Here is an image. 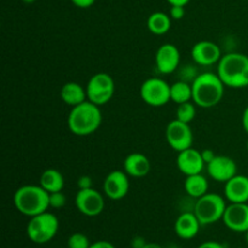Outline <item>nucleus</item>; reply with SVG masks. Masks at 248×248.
I'll return each mask as SVG.
<instances>
[{"mask_svg": "<svg viewBox=\"0 0 248 248\" xmlns=\"http://www.w3.org/2000/svg\"><path fill=\"white\" fill-rule=\"evenodd\" d=\"M143 248H164V247L159 244H155V242H147V245H145Z\"/></svg>", "mask_w": 248, "mask_h": 248, "instance_id": "obj_37", "label": "nucleus"}, {"mask_svg": "<svg viewBox=\"0 0 248 248\" xmlns=\"http://www.w3.org/2000/svg\"><path fill=\"white\" fill-rule=\"evenodd\" d=\"M14 203L19 213L34 217L48 210L50 194L41 186H23L15 193Z\"/></svg>", "mask_w": 248, "mask_h": 248, "instance_id": "obj_3", "label": "nucleus"}, {"mask_svg": "<svg viewBox=\"0 0 248 248\" xmlns=\"http://www.w3.org/2000/svg\"><path fill=\"white\" fill-rule=\"evenodd\" d=\"M101 124V109L90 101L73 107L68 115V127L77 136L92 135L98 130Z\"/></svg>", "mask_w": 248, "mask_h": 248, "instance_id": "obj_4", "label": "nucleus"}, {"mask_svg": "<svg viewBox=\"0 0 248 248\" xmlns=\"http://www.w3.org/2000/svg\"><path fill=\"white\" fill-rule=\"evenodd\" d=\"M223 222L232 232H246L248 230V203L230 202L223 216Z\"/></svg>", "mask_w": 248, "mask_h": 248, "instance_id": "obj_12", "label": "nucleus"}, {"mask_svg": "<svg viewBox=\"0 0 248 248\" xmlns=\"http://www.w3.org/2000/svg\"><path fill=\"white\" fill-rule=\"evenodd\" d=\"M140 97L152 107H162L171 101V85L161 78H149L140 86Z\"/></svg>", "mask_w": 248, "mask_h": 248, "instance_id": "obj_8", "label": "nucleus"}, {"mask_svg": "<svg viewBox=\"0 0 248 248\" xmlns=\"http://www.w3.org/2000/svg\"><path fill=\"white\" fill-rule=\"evenodd\" d=\"M104 198L96 189H79L75 195V206L80 213L87 217L99 216L104 210Z\"/></svg>", "mask_w": 248, "mask_h": 248, "instance_id": "obj_10", "label": "nucleus"}, {"mask_svg": "<svg viewBox=\"0 0 248 248\" xmlns=\"http://www.w3.org/2000/svg\"><path fill=\"white\" fill-rule=\"evenodd\" d=\"M186 6H181V5H173L171 6V10H170V16H171L172 19H176V21H179L184 17L186 15Z\"/></svg>", "mask_w": 248, "mask_h": 248, "instance_id": "obj_28", "label": "nucleus"}, {"mask_svg": "<svg viewBox=\"0 0 248 248\" xmlns=\"http://www.w3.org/2000/svg\"><path fill=\"white\" fill-rule=\"evenodd\" d=\"M78 186L79 189H90L92 188V179L90 176H81L78 179Z\"/></svg>", "mask_w": 248, "mask_h": 248, "instance_id": "obj_29", "label": "nucleus"}, {"mask_svg": "<svg viewBox=\"0 0 248 248\" xmlns=\"http://www.w3.org/2000/svg\"><path fill=\"white\" fill-rule=\"evenodd\" d=\"M190 99H193L191 82L179 80L171 85V101L177 104H182L186 102H190Z\"/></svg>", "mask_w": 248, "mask_h": 248, "instance_id": "obj_24", "label": "nucleus"}, {"mask_svg": "<svg viewBox=\"0 0 248 248\" xmlns=\"http://www.w3.org/2000/svg\"><path fill=\"white\" fill-rule=\"evenodd\" d=\"M193 101L201 108H212L222 101L224 96V82L215 73L199 74L191 82Z\"/></svg>", "mask_w": 248, "mask_h": 248, "instance_id": "obj_1", "label": "nucleus"}, {"mask_svg": "<svg viewBox=\"0 0 248 248\" xmlns=\"http://www.w3.org/2000/svg\"><path fill=\"white\" fill-rule=\"evenodd\" d=\"M61 98H62V101L65 104H68V106H70L73 108V107L87 101L86 89H84L78 82H67L61 89Z\"/></svg>", "mask_w": 248, "mask_h": 248, "instance_id": "obj_20", "label": "nucleus"}, {"mask_svg": "<svg viewBox=\"0 0 248 248\" xmlns=\"http://www.w3.org/2000/svg\"><path fill=\"white\" fill-rule=\"evenodd\" d=\"M124 171L131 177L142 178L150 171V161L142 153H132L124 161Z\"/></svg>", "mask_w": 248, "mask_h": 248, "instance_id": "obj_19", "label": "nucleus"}, {"mask_svg": "<svg viewBox=\"0 0 248 248\" xmlns=\"http://www.w3.org/2000/svg\"><path fill=\"white\" fill-rule=\"evenodd\" d=\"M236 248H239V247H236Z\"/></svg>", "mask_w": 248, "mask_h": 248, "instance_id": "obj_42", "label": "nucleus"}, {"mask_svg": "<svg viewBox=\"0 0 248 248\" xmlns=\"http://www.w3.org/2000/svg\"><path fill=\"white\" fill-rule=\"evenodd\" d=\"M224 194L232 203L248 202V177L236 174L224 183Z\"/></svg>", "mask_w": 248, "mask_h": 248, "instance_id": "obj_18", "label": "nucleus"}, {"mask_svg": "<svg viewBox=\"0 0 248 248\" xmlns=\"http://www.w3.org/2000/svg\"><path fill=\"white\" fill-rule=\"evenodd\" d=\"M165 135L170 147L178 153L188 149L193 144L194 136L190 126L189 124L179 121L178 119H174L169 123Z\"/></svg>", "mask_w": 248, "mask_h": 248, "instance_id": "obj_9", "label": "nucleus"}, {"mask_svg": "<svg viewBox=\"0 0 248 248\" xmlns=\"http://www.w3.org/2000/svg\"><path fill=\"white\" fill-rule=\"evenodd\" d=\"M202 227L194 211H186L182 213L174 223V232L177 236L183 240H191L199 234V230Z\"/></svg>", "mask_w": 248, "mask_h": 248, "instance_id": "obj_17", "label": "nucleus"}, {"mask_svg": "<svg viewBox=\"0 0 248 248\" xmlns=\"http://www.w3.org/2000/svg\"><path fill=\"white\" fill-rule=\"evenodd\" d=\"M201 155H202V159H203V161H205L206 165H207L208 162L212 161V160L216 157L215 152L211 149H203L202 152H201Z\"/></svg>", "mask_w": 248, "mask_h": 248, "instance_id": "obj_31", "label": "nucleus"}, {"mask_svg": "<svg viewBox=\"0 0 248 248\" xmlns=\"http://www.w3.org/2000/svg\"><path fill=\"white\" fill-rule=\"evenodd\" d=\"M225 210L227 203L219 194L207 193L196 199L193 211L200 220L201 225H210L223 219Z\"/></svg>", "mask_w": 248, "mask_h": 248, "instance_id": "obj_6", "label": "nucleus"}, {"mask_svg": "<svg viewBox=\"0 0 248 248\" xmlns=\"http://www.w3.org/2000/svg\"><path fill=\"white\" fill-rule=\"evenodd\" d=\"M60 228L58 218L53 213L44 212L38 216L31 217L27 224V235L34 244L44 245L56 236Z\"/></svg>", "mask_w": 248, "mask_h": 248, "instance_id": "obj_5", "label": "nucleus"}, {"mask_svg": "<svg viewBox=\"0 0 248 248\" xmlns=\"http://www.w3.org/2000/svg\"><path fill=\"white\" fill-rule=\"evenodd\" d=\"M196 104L191 103V102H186V103L178 104V108H177V118L179 121H183V123H191L194 120L196 115Z\"/></svg>", "mask_w": 248, "mask_h": 248, "instance_id": "obj_25", "label": "nucleus"}, {"mask_svg": "<svg viewBox=\"0 0 248 248\" xmlns=\"http://www.w3.org/2000/svg\"><path fill=\"white\" fill-rule=\"evenodd\" d=\"M181 53L173 44H164L160 46L155 55V64L161 74H171L178 68Z\"/></svg>", "mask_w": 248, "mask_h": 248, "instance_id": "obj_14", "label": "nucleus"}, {"mask_svg": "<svg viewBox=\"0 0 248 248\" xmlns=\"http://www.w3.org/2000/svg\"><path fill=\"white\" fill-rule=\"evenodd\" d=\"M242 126H244V130L248 133V106L245 109L244 114H242Z\"/></svg>", "mask_w": 248, "mask_h": 248, "instance_id": "obj_35", "label": "nucleus"}, {"mask_svg": "<svg viewBox=\"0 0 248 248\" xmlns=\"http://www.w3.org/2000/svg\"><path fill=\"white\" fill-rule=\"evenodd\" d=\"M205 165L200 150L194 149L191 147L179 152L177 156V166L179 171L186 176L202 173Z\"/></svg>", "mask_w": 248, "mask_h": 248, "instance_id": "obj_16", "label": "nucleus"}, {"mask_svg": "<svg viewBox=\"0 0 248 248\" xmlns=\"http://www.w3.org/2000/svg\"><path fill=\"white\" fill-rule=\"evenodd\" d=\"M67 202L65 195L62 191H55L50 193V207L52 208H62Z\"/></svg>", "mask_w": 248, "mask_h": 248, "instance_id": "obj_27", "label": "nucleus"}, {"mask_svg": "<svg viewBox=\"0 0 248 248\" xmlns=\"http://www.w3.org/2000/svg\"><path fill=\"white\" fill-rule=\"evenodd\" d=\"M245 239H246V242L248 244V230L246 232H245Z\"/></svg>", "mask_w": 248, "mask_h": 248, "instance_id": "obj_39", "label": "nucleus"}, {"mask_svg": "<svg viewBox=\"0 0 248 248\" xmlns=\"http://www.w3.org/2000/svg\"><path fill=\"white\" fill-rule=\"evenodd\" d=\"M217 74L225 86L242 89L248 86V56L230 52L222 56L218 62Z\"/></svg>", "mask_w": 248, "mask_h": 248, "instance_id": "obj_2", "label": "nucleus"}, {"mask_svg": "<svg viewBox=\"0 0 248 248\" xmlns=\"http://www.w3.org/2000/svg\"><path fill=\"white\" fill-rule=\"evenodd\" d=\"M191 57L194 62L200 65H213L220 61L222 51L219 46L213 41L202 40L193 46Z\"/></svg>", "mask_w": 248, "mask_h": 248, "instance_id": "obj_15", "label": "nucleus"}, {"mask_svg": "<svg viewBox=\"0 0 248 248\" xmlns=\"http://www.w3.org/2000/svg\"><path fill=\"white\" fill-rule=\"evenodd\" d=\"M169 248H179V247H177V246H174V245H172V246H170Z\"/></svg>", "mask_w": 248, "mask_h": 248, "instance_id": "obj_40", "label": "nucleus"}, {"mask_svg": "<svg viewBox=\"0 0 248 248\" xmlns=\"http://www.w3.org/2000/svg\"><path fill=\"white\" fill-rule=\"evenodd\" d=\"M89 248H115L111 242L109 241H104V240H99V241H96L93 242V244H91V246Z\"/></svg>", "mask_w": 248, "mask_h": 248, "instance_id": "obj_32", "label": "nucleus"}, {"mask_svg": "<svg viewBox=\"0 0 248 248\" xmlns=\"http://www.w3.org/2000/svg\"><path fill=\"white\" fill-rule=\"evenodd\" d=\"M198 248H225L220 242L217 241H205L200 245Z\"/></svg>", "mask_w": 248, "mask_h": 248, "instance_id": "obj_33", "label": "nucleus"}, {"mask_svg": "<svg viewBox=\"0 0 248 248\" xmlns=\"http://www.w3.org/2000/svg\"><path fill=\"white\" fill-rule=\"evenodd\" d=\"M130 190L128 174L125 171H111L103 182V191L110 200L118 201L125 198Z\"/></svg>", "mask_w": 248, "mask_h": 248, "instance_id": "obj_11", "label": "nucleus"}, {"mask_svg": "<svg viewBox=\"0 0 248 248\" xmlns=\"http://www.w3.org/2000/svg\"><path fill=\"white\" fill-rule=\"evenodd\" d=\"M40 186L48 194L55 193V191H62L63 186H64V178L58 170H45L40 177Z\"/></svg>", "mask_w": 248, "mask_h": 248, "instance_id": "obj_22", "label": "nucleus"}, {"mask_svg": "<svg viewBox=\"0 0 248 248\" xmlns=\"http://www.w3.org/2000/svg\"><path fill=\"white\" fill-rule=\"evenodd\" d=\"M115 92V82L107 73H97L89 80L86 86L87 101L101 107L108 103Z\"/></svg>", "mask_w": 248, "mask_h": 248, "instance_id": "obj_7", "label": "nucleus"}, {"mask_svg": "<svg viewBox=\"0 0 248 248\" xmlns=\"http://www.w3.org/2000/svg\"><path fill=\"white\" fill-rule=\"evenodd\" d=\"M207 172L215 181L227 183L237 174L236 162L225 155H216L215 159L207 164Z\"/></svg>", "mask_w": 248, "mask_h": 248, "instance_id": "obj_13", "label": "nucleus"}, {"mask_svg": "<svg viewBox=\"0 0 248 248\" xmlns=\"http://www.w3.org/2000/svg\"><path fill=\"white\" fill-rule=\"evenodd\" d=\"M247 152H248V142H247Z\"/></svg>", "mask_w": 248, "mask_h": 248, "instance_id": "obj_41", "label": "nucleus"}, {"mask_svg": "<svg viewBox=\"0 0 248 248\" xmlns=\"http://www.w3.org/2000/svg\"><path fill=\"white\" fill-rule=\"evenodd\" d=\"M72 2L80 9H87V7H91L96 2V0H72Z\"/></svg>", "mask_w": 248, "mask_h": 248, "instance_id": "obj_30", "label": "nucleus"}, {"mask_svg": "<svg viewBox=\"0 0 248 248\" xmlns=\"http://www.w3.org/2000/svg\"><path fill=\"white\" fill-rule=\"evenodd\" d=\"M171 16L161 11L154 12L148 17V29L155 35H164L171 28Z\"/></svg>", "mask_w": 248, "mask_h": 248, "instance_id": "obj_23", "label": "nucleus"}, {"mask_svg": "<svg viewBox=\"0 0 248 248\" xmlns=\"http://www.w3.org/2000/svg\"><path fill=\"white\" fill-rule=\"evenodd\" d=\"M145 245H147V241L140 236L135 237V239L132 240V242H131V247L132 248H143Z\"/></svg>", "mask_w": 248, "mask_h": 248, "instance_id": "obj_34", "label": "nucleus"}, {"mask_svg": "<svg viewBox=\"0 0 248 248\" xmlns=\"http://www.w3.org/2000/svg\"><path fill=\"white\" fill-rule=\"evenodd\" d=\"M184 189L190 198L199 199L208 193V182L202 173L191 174L186 176Z\"/></svg>", "mask_w": 248, "mask_h": 248, "instance_id": "obj_21", "label": "nucleus"}, {"mask_svg": "<svg viewBox=\"0 0 248 248\" xmlns=\"http://www.w3.org/2000/svg\"><path fill=\"white\" fill-rule=\"evenodd\" d=\"M91 246L89 237L82 232H75L68 239V248H89Z\"/></svg>", "mask_w": 248, "mask_h": 248, "instance_id": "obj_26", "label": "nucleus"}, {"mask_svg": "<svg viewBox=\"0 0 248 248\" xmlns=\"http://www.w3.org/2000/svg\"><path fill=\"white\" fill-rule=\"evenodd\" d=\"M167 1L171 4V6H173V5H181V6H186V5L188 4L190 0H167Z\"/></svg>", "mask_w": 248, "mask_h": 248, "instance_id": "obj_36", "label": "nucleus"}, {"mask_svg": "<svg viewBox=\"0 0 248 248\" xmlns=\"http://www.w3.org/2000/svg\"><path fill=\"white\" fill-rule=\"evenodd\" d=\"M22 1L26 2V4H33V2L35 1V0H22Z\"/></svg>", "mask_w": 248, "mask_h": 248, "instance_id": "obj_38", "label": "nucleus"}]
</instances>
